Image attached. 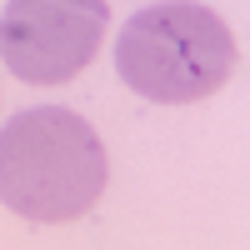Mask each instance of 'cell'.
Listing matches in <instances>:
<instances>
[{
  "instance_id": "1",
  "label": "cell",
  "mask_w": 250,
  "mask_h": 250,
  "mask_svg": "<svg viewBox=\"0 0 250 250\" xmlns=\"http://www.w3.org/2000/svg\"><path fill=\"white\" fill-rule=\"evenodd\" d=\"M110 180V155L85 115L35 105L0 125V205L35 225L80 220Z\"/></svg>"
},
{
  "instance_id": "3",
  "label": "cell",
  "mask_w": 250,
  "mask_h": 250,
  "mask_svg": "<svg viewBox=\"0 0 250 250\" xmlns=\"http://www.w3.org/2000/svg\"><path fill=\"white\" fill-rule=\"evenodd\" d=\"M105 0H10L0 15V60L30 85H65L105 45Z\"/></svg>"
},
{
  "instance_id": "2",
  "label": "cell",
  "mask_w": 250,
  "mask_h": 250,
  "mask_svg": "<svg viewBox=\"0 0 250 250\" xmlns=\"http://www.w3.org/2000/svg\"><path fill=\"white\" fill-rule=\"evenodd\" d=\"M235 65L240 45L230 25L195 0L145 5L115 35V75L155 105H190L215 95Z\"/></svg>"
}]
</instances>
